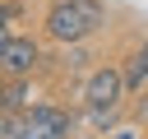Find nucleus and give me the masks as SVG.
I'll use <instances>...</instances> for the list:
<instances>
[{
	"instance_id": "nucleus-1",
	"label": "nucleus",
	"mask_w": 148,
	"mask_h": 139,
	"mask_svg": "<svg viewBox=\"0 0 148 139\" xmlns=\"http://www.w3.org/2000/svg\"><path fill=\"white\" fill-rule=\"evenodd\" d=\"M97 28H106V5L102 0H51L42 14V37L46 42H83Z\"/></svg>"
},
{
	"instance_id": "nucleus-2",
	"label": "nucleus",
	"mask_w": 148,
	"mask_h": 139,
	"mask_svg": "<svg viewBox=\"0 0 148 139\" xmlns=\"http://www.w3.org/2000/svg\"><path fill=\"white\" fill-rule=\"evenodd\" d=\"M130 97V83H125V70L120 65H92L88 79H83V97L79 102H97V107H120Z\"/></svg>"
},
{
	"instance_id": "nucleus-3",
	"label": "nucleus",
	"mask_w": 148,
	"mask_h": 139,
	"mask_svg": "<svg viewBox=\"0 0 148 139\" xmlns=\"http://www.w3.org/2000/svg\"><path fill=\"white\" fill-rule=\"evenodd\" d=\"M42 42L37 37H18V32H5L0 37V65H5V79H18V74H37L42 70Z\"/></svg>"
},
{
	"instance_id": "nucleus-4",
	"label": "nucleus",
	"mask_w": 148,
	"mask_h": 139,
	"mask_svg": "<svg viewBox=\"0 0 148 139\" xmlns=\"http://www.w3.org/2000/svg\"><path fill=\"white\" fill-rule=\"evenodd\" d=\"M125 83H130V93H148V42H139V46L130 51V60H125Z\"/></svg>"
},
{
	"instance_id": "nucleus-5",
	"label": "nucleus",
	"mask_w": 148,
	"mask_h": 139,
	"mask_svg": "<svg viewBox=\"0 0 148 139\" xmlns=\"http://www.w3.org/2000/svg\"><path fill=\"white\" fill-rule=\"evenodd\" d=\"M116 111H120V107H97V102H83V125H88V130H97V134H106V130L116 125Z\"/></svg>"
},
{
	"instance_id": "nucleus-6",
	"label": "nucleus",
	"mask_w": 148,
	"mask_h": 139,
	"mask_svg": "<svg viewBox=\"0 0 148 139\" xmlns=\"http://www.w3.org/2000/svg\"><path fill=\"white\" fill-rule=\"evenodd\" d=\"M56 60H60V70H65V74H79V70H88V60H92V51H88L83 42H69V46H65V51H60Z\"/></svg>"
},
{
	"instance_id": "nucleus-7",
	"label": "nucleus",
	"mask_w": 148,
	"mask_h": 139,
	"mask_svg": "<svg viewBox=\"0 0 148 139\" xmlns=\"http://www.w3.org/2000/svg\"><path fill=\"white\" fill-rule=\"evenodd\" d=\"M111 139H143V134H139V130H130V125H125V130H111Z\"/></svg>"
}]
</instances>
